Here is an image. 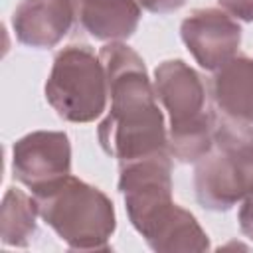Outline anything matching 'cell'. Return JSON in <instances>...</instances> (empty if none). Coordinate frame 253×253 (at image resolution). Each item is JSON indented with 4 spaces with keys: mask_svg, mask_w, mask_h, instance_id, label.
I'll return each instance as SVG.
<instances>
[{
    "mask_svg": "<svg viewBox=\"0 0 253 253\" xmlns=\"http://www.w3.org/2000/svg\"><path fill=\"white\" fill-rule=\"evenodd\" d=\"M196 200L211 211H227L241 202L253 211V125L215 109L211 148L196 162Z\"/></svg>",
    "mask_w": 253,
    "mask_h": 253,
    "instance_id": "3",
    "label": "cell"
},
{
    "mask_svg": "<svg viewBox=\"0 0 253 253\" xmlns=\"http://www.w3.org/2000/svg\"><path fill=\"white\" fill-rule=\"evenodd\" d=\"M186 0H138L140 8L152 12V14H168L184 6Z\"/></svg>",
    "mask_w": 253,
    "mask_h": 253,
    "instance_id": "14",
    "label": "cell"
},
{
    "mask_svg": "<svg viewBox=\"0 0 253 253\" xmlns=\"http://www.w3.org/2000/svg\"><path fill=\"white\" fill-rule=\"evenodd\" d=\"M99 57L111 97V109L97 128L103 150L119 164L170 154L164 115L142 57L123 42L103 45Z\"/></svg>",
    "mask_w": 253,
    "mask_h": 253,
    "instance_id": "1",
    "label": "cell"
},
{
    "mask_svg": "<svg viewBox=\"0 0 253 253\" xmlns=\"http://www.w3.org/2000/svg\"><path fill=\"white\" fill-rule=\"evenodd\" d=\"M219 6L241 22H253V0H217Z\"/></svg>",
    "mask_w": 253,
    "mask_h": 253,
    "instance_id": "13",
    "label": "cell"
},
{
    "mask_svg": "<svg viewBox=\"0 0 253 253\" xmlns=\"http://www.w3.org/2000/svg\"><path fill=\"white\" fill-rule=\"evenodd\" d=\"M40 215L34 196L30 198L18 188H8L0 208V237L4 245L28 247L36 233V217Z\"/></svg>",
    "mask_w": 253,
    "mask_h": 253,
    "instance_id": "12",
    "label": "cell"
},
{
    "mask_svg": "<svg viewBox=\"0 0 253 253\" xmlns=\"http://www.w3.org/2000/svg\"><path fill=\"white\" fill-rule=\"evenodd\" d=\"M211 99L219 113L253 125V57L235 55L213 71Z\"/></svg>",
    "mask_w": 253,
    "mask_h": 253,
    "instance_id": "10",
    "label": "cell"
},
{
    "mask_svg": "<svg viewBox=\"0 0 253 253\" xmlns=\"http://www.w3.org/2000/svg\"><path fill=\"white\" fill-rule=\"evenodd\" d=\"M40 217L79 251H109L117 217L113 202L99 188L67 174L32 192Z\"/></svg>",
    "mask_w": 253,
    "mask_h": 253,
    "instance_id": "4",
    "label": "cell"
},
{
    "mask_svg": "<svg viewBox=\"0 0 253 253\" xmlns=\"http://www.w3.org/2000/svg\"><path fill=\"white\" fill-rule=\"evenodd\" d=\"M119 192L132 227L158 253L208 251L210 237L196 217L172 202V156L156 154L119 164Z\"/></svg>",
    "mask_w": 253,
    "mask_h": 253,
    "instance_id": "2",
    "label": "cell"
},
{
    "mask_svg": "<svg viewBox=\"0 0 253 253\" xmlns=\"http://www.w3.org/2000/svg\"><path fill=\"white\" fill-rule=\"evenodd\" d=\"M75 18V0H22L12 14V28L20 43L47 49L67 36Z\"/></svg>",
    "mask_w": 253,
    "mask_h": 253,
    "instance_id": "9",
    "label": "cell"
},
{
    "mask_svg": "<svg viewBox=\"0 0 253 253\" xmlns=\"http://www.w3.org/2000/svg\"><path fill=\"white\" fill-rule=\"evenodd\" d=\"M12 174L32 192L71 174V144L61 130H34L12 146Z\"/></svg>",
    "mask_w": 253,
    "mask_h": 253,
    "instance_id": "7",
    "label": "cell"
},
{
    "mask_svg": "<svg viewBox=\"0 0 253 253\" xmlns=\"http://www.w3.org/2000/svg\"><path fill=\"white\" fill-rule=\"evenodd\" d=\"M75 4L79 24L95 40H126L140 22L138 0H75Z\"/></svg>",
    "mask_w": 253,
    "mask_h": 253,
    "instance_id": "11",
    "label": "cell"
},
{
    "mask_svg": "<svg viewBox=\"0 0 253 253\" xmlns=\"http://www.w3.org/2000/svg\"><path fill=\"white\" fill-rule=\"evenodd\" d=\"M180 36L200 67L217 71L237 55L241 26L219 8H200L184 18Z\"/></svg>",
    "mask_w": 253,
    "mask_h": 253,
    "instance_id": "8",
    "label": "cell"
},
{
    "mask_svg": "<svg viewBox=\"0 0 253 253\" xmlns=\"http://www.w3.org/2000/svg\"><path fill=\"white\" fill-rule=\"evenodd\" d=\"M154 91L170 117L168 150L178 162H198L213 142V115L202 77L182 59L162 61L154 71Z\"/></svg>",
    "mask_w": 253,
    "mask_h": 253,
    "instance_id": "5",
    "label": "cell"
},
{
    "mask_svg": "<svg viewBox=\"0 0 253 253\" xmlns=\"http://www.w3.org/2000/svg\"><path fill=\"white\" fill-rule=\"evenodd\" d=\"M109 85L103 61L89 45L63 47L45 81V99L69 123H91L107 107Z\"/></svg>",
    "mask_w": 253,
    "mask_h": 253,
    "instance_id": "6",
    "label": "cell"
}]
</instances>
